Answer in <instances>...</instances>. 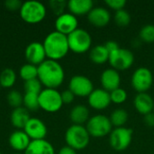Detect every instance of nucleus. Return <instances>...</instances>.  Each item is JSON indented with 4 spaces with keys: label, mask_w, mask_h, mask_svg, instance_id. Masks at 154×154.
<instances>
[{
    "label": "nucleus",
    "mask_w": 154,
    "mask_h": 154,
    "mask_svg": "<svg viewBox=\"0 0 154 154\" xmlns=\"http://www.w3.org/2000/svg\"><path fill=\"white\" fill-rule=\"evenodd\" d=\"M38 68V79L47 88H57L60 87L65 78V72L62 66L53 60H45Z\"/></svg>",
    "instance_id": "nucleus-1"
},
{
    "label": "nucleus",
    "mask_w": 154,
    "mask_h": 154,
    "mask_svg": "<svg viewBox=\"0 0 154 154\" xmlns=\"http://www.w3.org/2000/svg\"><path fill=\"white\" fill-rule=\"evenodd\" d=\"M143 122L145 123L146 125L150 126V127H153L154 126V113H149L145 116H143Z\"/></svg>",
    "instance_id": "nucleus-39"
},
{
    "label": "nucleus",
    "mask_w": 154,
    "mask_h": 154,
    "mask_svg": "<svg viewBox=\"0 0 154 154\" xmlns=\"http://www.w3.org/2000/svg\"><path fill=\"white\" fill-rule=\"evenodd\" d=\"M23 131L32 141L44 139L47 134V126L39 118L31 117L23 128Z\"/></svg>",
    "instance_id": "nucleus-14"
},
{
    "label": "nucleus",
    "mask_w": 154,
    "mask_h": 154,
    "mask_svg": "<svg viewBox=\"0 0 154 154\" xmlns=\"http://www.w3.org/2000/svg\"><path fill=\"white\" fill-rule=\"evenodd\" d=\"M24 56L30 64L35 66L43 62L47 57L43 44L40 42H32L29 43L25 48Z\"/></svg>",
    "instance_id": "nucleus-13"
},
{
    "label": "nucleus",
    "mask_w": 154,
    "mask_h": 154,
    "mask_svg": "<svg viewBox=\"0 0 154 154\" xmlns=\"http://www.w3.org/2000/svg\"><path fill=\"white\" fill-rule=\"evenodd\" d=\"M112 127L109 117L101 114L91 116L86 125L89 135L95 138H101L110 134L113 130Z\"/></svg>",
    "instance_id": "nucleus-5"
},
{
    "label": "nucleus",
    "mask_w": 154,
    "mask_h": 154,
    "mask_svg": "<svg viewBox=\"0 0 154 154\" xmlns=\"http://www.w3.org/2000/svg\"><path fill=\"white\" fill-rule=\"evenodd\" d=\"M90 141V135L87 128L79 125H70L65 133V142L68 146L72 149L83 150L85 149Z\"/></svg>",
    "instance_id": "nucleus-3"
},
{
    "label": "nucleus",
    "mask_w": 154,
    "mask_h": 154,
    "mask_svg": "<svg viewBox=\"0 0 154 154\" xmlns=\"http://www.w3.org/2000/svg\"><path fill=\"white\" fill-rule=\"evenodd\" d=\"M131 83L133 88L138 93H145L152 86L153 83L152 72L148 68L140 67L134 71L131 79Z\"/></svg>",
    "instance_id": "nucleus-10"
},
{
    "label": "nucleus",
    "mask_w": 154,
    "mask_h": 154,
    "mask_svg": "<svg viewBox=\"0 0 154 154\" xmlns=\"http://www.w3.org/2000/svg\"><path fill=\"white\" fill-rule=\"evenodd\" d=\"M128 117L129 116L127 111L123 108H117L111 113L109 119L111 121L112 125L116 127H123L128 121Z\"/></svg>",
    "instance_id": "nucleus-25"
},
{
    "label": "nucleus",
    "mask_w": 154,
    "mask_h": 154,
    "mask_svg": "<svg viewBox=\"0 0 154 154\" xmlns=\"http://www.w3.org/2000/svg\"><path fill=\"white\" fill-rule=\"evenodd\" d=\"M108 61L113 69L116 70H125L132 67L134 62V55L128 49L119 48L109 54Z\"/></svg>",
    "instance_id": "nucleus-9"
},
{
    "label": "nucleus",
    "mask_w": 154,
    "mask_h": 154,
    "mask_svg": "<svg viewBox=\"0 0 154 154\" xmlns=\"http://www.w3.org/2000/svg\"><path fill=\"white\" fill-rule=\"evenodd\" d=\"M23 104L24 105V107L27 110L31 111H35L40 108V104H39V94L35 93H29L25 92L23 95Z\"/></svg>",
    "instance_id": "nucleus-27"
},
{
    "label": "nucleus",
    "mask_w": 154,
    "mask_h": 154,
    "mask_svg": "<svg viewBox=\"0 0 154 154\" xmlns=\"http://www.w3.org/2000/svg\"><path fill=\"white\" fill-rule=\"evenodd\" d=\"M100 82L102 88L108 92H111L114 89L120 88L121 76L118 70L113 68H109L102 72L100 76Z\"/></svg>",
    "instance_id": "nucleus-16"
},
{
    "label": "nucleus",
    "mask_w": 154,
    "mask_h": 154,
    "mask_svg": "<svg viewBox=\"0 0 154 154\" xmlns=\"http://www.w3.org/2000/svg\"><path fill=\"white\" fill-rule=\"evenodd\" d=\"M14 154H22V153H19V152H17V153H14Z\"/></svg>",
    "instance_id": "nucleus-41"
},
{
    "label": "nucleus",
    "mask_w": 154,
    "mask_h": 154,
    "mask_svg": "<svg viewBox=\"0 0 154 154\" xmlns=\"http://www.w3.org/2000/svg\"><path fill=\"white\" fill-rule=\"evenodd\" d=\"M134 131L128 127H116L109 134V144L117 152L126 150L133 140Z\"/></svg>",
    "instance_id": "nucleus-8"
},
{
    "label": "nucleus",
    "mask_w": 154,
    "mask_h": 154,
    "mask_svg": "<svg viewBox=\"0 0 154 154\" xmlns=\"http://www.w3.org/2000/svg\"><path fill=\"white\" fill-rule=\"evenodd\" d=\"M109 93H110L111 102H113L116 105L123 104L127 99V92L125 91V89H124L122 88H116Z\"/></svg>",
    "instance_id": "nucleus-31"
},
{
    "label": "nucleus",
    "mask_w": 154,
    "mask_h": 154,
    "mask_svg": "<svg viewBox=\"0 0 154 154\" xmlns=\"http://www.w3.org/2000/svg\"><path fill=\"white\" fill-rule=\"evenodd\" d=\"M49 5L51 6V9L52 12L57 15H60L64 14V9L66 5H68V3L64 0H51L49 2Z\"/></svg>",
    "instance_id": "nucleus-34"
},
{
    "label": "nucleus",
    "mask_w": 154,
    "mask_h": 154,
    "mask_svg": "<svg viewBox=\"0 0 154 154\" xmlns=\"http://www.w3.org/2000/svg\"><path fill=\"white\" fill-rule=\"evenodd\" d=\"M0 88H1V85H0Z\"/></svg>",
    "instance_id": "nucleus-43"
},
{
    "label": "nucleus",
    "mask_w": 154,
    "mask_h": 154,
    "mask_svg": "<svg viewBox=\"0 0 154 154\" xmlns=\"http://www.w3.org/2000/svg\"><path fill=\"white\" fill-rule=\"evenodd\" d=\"M40 108L49 113H55L59 111L62 105V99L60 93L56 88H45L39 94Z\"/></svg>",
    "instance_id": "nucleus-7"
},
{
    "label": "nucleus",
    "mask_w": 154,
    "mask_h": 154,
    "mask_svg": "<svg viewBox=\"0 0 154 154\" xmlns=\"http://www.w3.org/2000/svg\"><path fill=\"white\" fill-rule=\"evenodd\" d=\"M67 6L72 14L78 16L88 14L94 7V3L92 0H69Z\"/></svg>",
    "instance_id": "nucleus-21"
},
{
    "label": "nucleus",
    "mask_w": 154,
    "mask_h": 154,
    "mask_svg": "<svg viewBox=\"0 0 154 154\" xmlns=\"http://www.w3.org/2000/svg\"><path fill=\"white\" fill-rule=\"evenodd\" d=\"M134 106L138 113L145 116L153 112V98L147 93H138L134 100Z\"/></svg>",
    "instance_id": "nucleus-18"
},
{
    "label": "nucleus",
    "mask_w": 154,
    "mask_h": 154,
    "mask_svg": "<svg viewBox=\"0 0 154 154\" xmlns=\"http://www.w3.org/2000/svg\"><path fill=\"white\" fill-rule=\"evenodd\" d=\"M60 96H61L63 104H70L73 102V100L75 98V95L69 89H66V90L62 91L60 93Z\"/></svg>",
    "instance_id": "nucleus-36"
},
{
    "label": "nucleus",
    "mask_w": 154,
    "mask_h": 154,
    "mask_svg": "<svg viewBox=\"0 0 154 154\" xmlns=\"http://www.w3.org/2000/svg\"><path fill=\"white\" fill-rule=\"evenodd\" d=\"M79 22L76 15L71 13H64L59 16H57L55 20V28L56 31L63 33L65 35L70 34L76 29H78Z\"/></svg>",
    "instance_id": "nucleus-12"
},
{
    "label": "nucleus",
    "mask_w": 154,
    "mask_h": 154,
    "mask_svg": "<svg viewBox=\"0 0 154 154\" xmlns=\"http://www.w3.org/2000/svg\"><path fill=\"white\" fill-rule=\"evenodd\" d=\"M89 106L96 110H103L109 106L111 103L110 93L104 88L94 89L88 97Z\"/></svg>",
    "instance_id": "nucleus-15"
},
{
    "label": "nucleus",
    "mask_w": 154,
    "mask_h": 154,
    "mask_svg": "<svg viewBox=\"0 0 154 154\" xmlns=\"http://www.w3.org/2000/svg\"><path fill=\"white\" fill-rule=\"evenodd\" d=\"M69 51L75 53H85L89 51L92 44L90 33L82 28H78L68 35Z\"/></svg>",
    "instance_id": "nucleus-6"
},
{
    "label": "nucleus",
    "mask_w": 154,
    "mask_h": 154,
    "mask_svg": "<svg viewBox=\"0 0 154 154\" xmlns=\"http://www.w3.org/2000/svg\"><path fill=\"white\" fill-rule=\"evenodd\" d=\"M58 154H77V152H76V150H74L71 147H69V146L67 145V146L62 147L59 151Z\"/></svg>",
    "instance_id": "nucleus-40"
},
{
    "label": "nucleus",
    "mask_w": 154,
    "mask_h": 154,
    "mask_svg": "<svg viewBox=\"0 0 154 154\" xmlns=\"http://www.w3.org/2000/svg\"><path fill=\"white\" fill-rule=\"evenodd\" d=\"M106 4L108 7L115 10L116 12L121 9H125V6L126 5L125 0H106Z\"/></svg>",
    "instance_id": "nucleus-35"
},
{
    "label": "nucleus",
    "mask_w": 154,
    "mask_h": 154,
    "mask_svg": "<svg viewBox=\"0 0 154 154\" xmlns=\"http://www.w3.org/2000/svg\"><path fill=\"white\" fill-rule=\"evenodd\" d=\"M115 22L119 26H127L131 23V14L125 9H121L116 12L114 16Z\"/></svg>",
    "instance_id": "nucleus-29"
},
{
    "label": "nucleus",
    "mask_w": 154,
    "mask_h": 154,
    "mask_svg": "<svg viewBox=\"0 0 154 154\" xmlns=\"http://www.w3.org/2000/svg\"><path fill=\"white\" fill-rule=\"evenodd\" d=\"M46 56L50 60H59L64 58L69 51L68 36L57 31L50 32L42 42Z\"/></svg>",
    "instance_id": "nucleus-2"
},
{
    "label": "nucleus",
    "mask_w": 154,
    "mask_h": 154,
    "mask_svg": "<svg viewBox=\"0 0 154 154\" xmlns=\"http://www.w3.org/2000/svg\"><path fill=\"white\" fill-rule=\"evenodd\" d=\"M69 89L75 97H88L94 90V85L89 78L83 75H75L69 80Z\"/></svg>",
    "instance_id": "nucleus-11"
},
{
    "label": "nucleus",
    "mask_w": 154,
    "mask_h": 154,
    "mask_svg": "<svg viewBox=\"0 0 154 154\" xmlns=\"http://www.w3.org/2000/svg\"><path fill=\"white\" fill-rule=\"evenodd\" d=\"M45 5L36 0L25 1L20 8V15L22 19L28 23H38L46 16Z\"/></svg>",
    "instance_id": "nucleus-4"
},
{
    "label": "nucleus",
    "mask_w": 154,
    "mask_h": 154,
    "mask_svg": "<svg viewBox=\"0 0 154 154\" xmlns=\"http://www.w3.org/2000/svg\"><path fill=\"white\" fill-rule=\"evenodd\" d=\"M30 114L29 110L25 107L20 106L17 108H14L11 113V123L16 128H24L27 122L30 120Z\"/></svg>",
    "instance_id": "nucleus-22"
},
{
    "label": "nucleus",
    "mask_w": 154,
    "mask_h": 154,
    "mask_svg": "<svg viewBox=\"0 0 154 154\" xmlns=\"http://www.w3.org/2000/svg\"><path fill=\"white\" fill-rule=\"evenodd\" d=\"M7 102L14 108L20 107L23 102V96L18 90H11L7 95Z\"/></svg>",
    "instance_id": "nucleus-32"
},
{
    "label": "nucleus",
    "mask_w": 154,
    "mask_h": 154,
    "mask_svg": "<svg viewBox=\"0 0 154 154\" xmlns=\"http://www.w3.org/2000/svg\"><path fill=\"white\" fill-rule=\"evenodd\" d=\"M153 113H154V106H153Z\"/></svg>",
    "instance_id": "nucleus-42"
},
{
    "label": "nucleus",
    "mask_w": 154,
    "mask_h": 154,
    "mask_svg": "<svg viewBox=\"0 0 154 154\" xmlns=\"http://www.w3.org/2000/svg\"><path fill=\"white\" fill-rule=\"evenodd\" d=\"M23 154H55L52 144L45 139L31 142Z\"/></svg>",
    "instance_id": "nucleus-20"
},
{
    "label": "nucleus",
    "mask_w": 154,
    "mask_h": 154,
    "mask_svg": "<svg viewBox=\"0 0 154 154\" xmlns=\"http://www.w3.org/2000/svg\"><path fill=\"white\" fill-rule=\"evenodd\" d=\"M69 118L73 125H83V124L87 123L90 118L89 110L84 105H77L71 109L69 113Z\"/></svg>",
    "instance_id": "nucleus-23"
},
{
    "label": "nucleus",
    "mask_w": 154,
    "mask_h": 154,
    "mask_svg": "<svg viewBox=\"0 0 154 154\" xmlns=\"http://www.w3.org/2000/svg\"><path fill=\"white\" fill-rule=\"evenodd\" d=\"M16 81V75L14 69L6 68L0 73V85L3 88H11Z\"/></svg>",
    "instance_id": "nucleus-26"
},
{
    "label": "nucleus",
    "mask_w": 154,
    "mask_h": 154,
    "mask_svg": "<svg viewBox=\"0 0 154 154\" xmlns=\"http://www.w3.org/2000/svg\"><path fill=\"white\" fill-rule=\"evenodd\" d=\"M88 22L97 27H104L110 22L111 14L109 11L103 6H96L87 14Z\"/></svg>",
    "instance_id": "nucleus-17"
},
{
    "label": "nucleus",
    "mask_w": 154,
    "mask_h": 154,
    "mask_svg": "<svg viewBox=\"0 0 154 154\" xmlns=\"http://www.w3.org/2000/svg\"><path fill=\"white\" fill-rule=\"evenodd\" d=\"M140 39L147 43L154 42V25L153 24H146L142 27L139 32Z\"/></svg>",
    "instance_id": "nucleus-30"
},
{
    "label": "nucleus",
    "mask_w": 154,
    "mask_h": 154,
    "mask_svg": "<svg viewBox=\"0 0 154 154\" xmlns=\"http://www.w3.org/2000/svg\"><path fill=\"white\" fill-rule=\"evenodd\" d=\"M90 60L97 64H103L108 61L109 59V52L105 47L104 44H98L93 47L89 52Z\"/></svg>",
    "instance_id": "nucleus-24"
},
{
    "label": "nucleus",
    "mask_w": 154,
    "mask_h": 154,
    "mask_svg": "<svg viewBox=\"0 0 154 154\" xmlns=\"http://www.w3.org/2000/svg\"><path fill=\"white\" fill-rule=\"evenodd\" d=\"M104 45H105V47L106 48V50L108 51L109 54H110L111 52H113V51H116L117 49H119V48H120V47H119L118 42H116V41H113V40H111V41H107Z\"/></svg>",
    "instance_id": "nucleus-38"
},
{
    "label": "nucleus",
    "mask_w": 154,
    "mask_h": 154,
    "mask_svg": "<svg viewBox=\"0 0 154 154\" xmlns=\"http://www.w3.org/2000/svg\"><path fill=\"white\" fill-rule=\"evenodd\" d=\"M22 5L23 2H21L20 0H6L5 2V5L9 10H17V9L20 10Z\"/></svg>",
    "instance_id": "nucleus-37"
},
{
    "label": "nucleus",
    "mask_w": 154,
    "mask_h": 154,
    "mask_svg": "<svg viewBox=\"0 0 154 154\" xmlns=\"http://www.w3.org/2000/svg\"><path fill=\"white\" fill-rule=\"evenodd\" d=\"M0 154H2V153H1V152H0Z\"/></svg>",
    "instance_id": "nucleus-44"
},
{
    "label": "nucleus",
    "mask_w": 154,
    "mask_h": 154,
    "mask_svg": "<svg viewBox=\"0 0 154 154\" xmlns=\"http://www.w3.org/2000/svg\"><path fill=\"white\" fill-rule=\"evenodd\" d=\"M30 137L26 134L24 131L17 130L13 132L9 136V144L10 146L18 152L25 151L29 144L31 143Z\"/></svg>",
    "instance_id": "nucleus-19"
},
{
    "label": "nucleus",
    "mask_w": 154,
    "mask_h": 154,
    "mask_svg": "<svg viewBox=\"0 0 154 154\" xmlns=\"http://www.w3.org/2000/svg\"><path fill=\"white\" fill-rule=\"evenodd\" d=\"M20 77L24 80H31L38 78V68L35 65L27 63L21 67L20 69Z\"/></svg>",
    "instance_id": "nucleus-28"
},
{
    "label": "nucleus",
    "mask_w": 154,
    "mask_h": 154,
    "mask_svg": "<svg viewBox=\"0 0 154 154\" xmlns=\"http://www.w3.org/2000/svg\"><path fill=\"white\" fill-rule=\"evenodd\" d=\"M42 83L41 81L37 79H33L31 80L24 81V91L29 92V93H35V94H40L42 89Z\"/></svg>",
    "instance_id": "nucleus-33"
}]
</instances>
